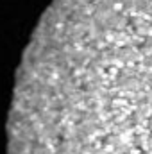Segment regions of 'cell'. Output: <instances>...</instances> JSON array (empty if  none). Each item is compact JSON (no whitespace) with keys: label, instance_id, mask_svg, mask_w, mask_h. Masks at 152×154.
<instances>
[{"label":"cell","instance_id":"obj_1","mask_svg":"<svg viewBox=\"0 0 152 154\" xmlns=\"http://www.w3.org/2000/svg\"><path fill=\"white\" fill-rule=\"evenodd\" d=\"M9 154H152V0H54L11 100Z\"/></svg>","mask_w":152,"mask_h":154}]
</instances>
